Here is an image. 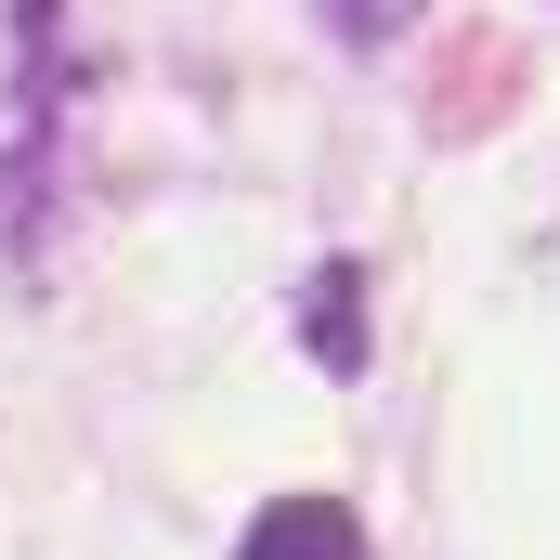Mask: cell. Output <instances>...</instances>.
<instances>
[{"instance_id":"cell-3","label":"cell","mask_w":560,"mask_h":560,"mask_svg":"<svg viewBox=\"0 0 560 560\" xmlns=\"http://www.w3.org/2000/svg\"><path fill=\"white\" fill-rule=\"evenodd\" d=\"M339 13H352V39H392L378 13H418V0H339Z\"/></svg>"},{"instance_id":"cell-1","label":"cell","mask_w":560,"mask_h":560,"mask_svg":"<svg viewBox=\"0 0 560 560\" xmlns=\"http://www.w3.org/2000/svg\"><path fill=\"white\" fill-rule=\"evenodd\" d=\"M235 560H365V522H352L339 495H275Z\"/></svg>"},{"instance_id":"cell-2","label":"cell","mask_w":560,"mask_h":560,"mask_svg":"<svg viewBox=\"0 0 560 560\" xmlns=\"http://www.w3.org/2000/svg\"><path fill=\"white\" fill-rule=\"evenodd\" d=\"M313 365H326V378H352V365H365V339H352V275L313 287Z\"/></svg>"}]
</instances>
